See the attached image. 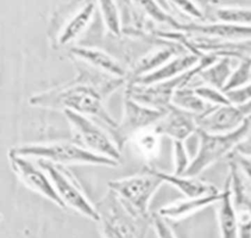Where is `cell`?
<instances>
[{
	"label": "cell",
	"instance_id": "14",
	"mask_svg": "<svg viewBox=\"0 0 251 238\" xmlns=\"http://www.w3.org/2000/svg\"><path fill=\"white\" fill-rule=\"evenodd\" d=\"M203 54H182L172 58L156 71L145 74L134 80H130V83L139 85H152L155 83L167 81L176 78L187 71L193 69L201 60Z\"/></svg>",
	"mask_w": 251,
	"mask_h": 238
},
{
	"label": "cell",
	"instance_id": "34",
	"mask_svg": "<svg viewBox=\"0 0 251 238\" xmlns=\"http://www.w3.org/2000/svg\"><path fill=\"white\" fill-rule=\"evenodd\" d=\"M234 152L251 158V134H248L234 149Z\"/></svg>",
	"mask_w": 251,
	"mask_h": 238
},
{
	"label": "cell",
	"instance_id": "33",
	"mask_svg": "<svg viewBox=\"0 0 251 238\" xmlns=\"http://www.w3.org/2000/svg\"><path fill=\"white\" fill-rule=\"evenodd\" d=\"M174 4L184 14H186L187 16H190L194 19H198L201 20L204 18V15L202 13V11L191 1H184V0H180V1H174Z\"/></svg>",
	"mask_w": 251,
	"mask_h": 238
},
{
	"label": "cell",
	"instance_id": "32",
	"mask_svg": "<svg viewBox=\"0 0 251 238\" xmlns=\"http://www.w3.org/2000/svg\"><path fill=\"white\" fill-rule=\"evenodd\" d=\"M226 95L229 102L234 105H241L251 101V81L239 89L226 92Z\"/></svg>",
	"mask_w": 251,
	"mask_h": 238
},
{
	"label": "cell",
	"instance_id": "27",
	"mask_svg": "<svg viewBox=\"0 0 251 238\" xmlns=\"http://www.w3.org/2000/svg\"><path fill=\"white\" fill-rule=\"evenodd\" d=\"M196 95L212 106H226L231 104L226 93L212 86L203 84L193 88Z\"/></svg>",
	"mask_w": 251,
	"mask_h": 238
},
{
	"label": "cell",
	"instance_id": "17",
	"mask_svg": "<svg viewBox=\"0 0 251 238\" xmlns=\"http://www.w3.org/2000/svg\"><path fill=\"white\" fill-rule=\"evenodd\" d=\"M222 195L223 192L221 191L220 194L213 196H205L199 198H184L162 207L158 211V214L166 219L179 220L195 214L196 212L210 205L217 204L221 200Z\"/></svg>",
	"mask_w": 251,
	"mask_h": 238
},
{
	"label": "cell",
	"instance_id": "19",
	"mask_svg": "<svg viewBox=\"0 0 251 238\" xmlns=\"http://www.w3.org/2000/svg\"><path fill=\"white\" fill-rule=\"evenodd\" d=\"M95 11V4L88 2L83 5L67 23L59 35V44L67 45L77 38L88 26Z\"/></svg>",
	"mask_w": 251,
	"mask_h": 238
},
{
	"label": "cell",
	"instance_id": "11",
	"mask_svg": "<svg viewBox=\"0 0 251 238\" xmlns=\"http://www.w3.org/2000/svg\"><path fill=\"white\" fill-rule=\"evenodd\" d=\"M8 158L12 170L27 188L40 194L59 208H67L57 194L50 177L43 168L39 166H35L28 160V158L15 154L11 150L8 153Z\"/></svg>",
	"mask_w": 251,
	"mask_h": 238
},
{
	"label": "cell",
	"instance_id": "8",
	"mask_svg": "<svg viewBox=\"0 0 251 238\" xmlns=\"http://www.w3.org/2000/svg\"><path fill=\"white\" fill-rule=\"evenodd\" d=\"M167 112V111H166ZM146 105H143L127 96L124 99V114L118 126L110 130L115 144L120 150L131 137H135L148 127H154L166 114Z\"/></svg>",
	"mask_w": 251,
	"mask_h": 238
},
{
	"label": "cell",
	"instance_id": "9",
	"mask_svg": "<svg viewBox=\"0 0 251 238\" xmlns=\"http://www.w3.org/2000/svg\"><path fill=\"white\" fill-rule=\"evenodd\" d=\"M80 146L88 151L120 163L121 150L101 127L90 119L70 110L63 111Z\"/></svg>",
	"mask_w": 251,
	"mask_h": 238
},
{
	"label": "cell",
	"instance_id": "4",
	"mask_svg": "<svg viewBox=\"0 0 251 238\" xmlns=\"http://www.w3.org/2000/svg\"><path fill=\"white\" fill-rule=\"evenodd\" d=\"M219 58L220 57L214 54L205 53L200 62L193 69L167 81L152 85H139L129 82L126 86L125 96H127L143 105L166 112L172 106L174 94L178 89L187 87L189 82L197 76L202 70L214 64Z\"/></svg>",
	"mask_w": 251,
	"mask_h": 238
},
{
	"label": "cell",
	"instance_id": "5",
	"mask_svg": "<svg viewBox=\"0 0 251 238\" xmlns=\"http://www.w3.org/2000/svg\"><path fill=\"white\" fill-rule=\"evenodd\" d=\"M251 126V118L234 131L228 133H209L198 129L196 134L199 138V146L196 156L191 160L185 176H197L207 167L220 161L226 156H229L236 146L247 137Z\"/></svg>",
	"mask_w": 251,
	"mask_h": 238
},
{
	"label": "cell",
	"instance_id": "23",
	"mask_svg": "<svg viewBox=\"0 0 251 238\" xmlns=\"http://www.w3.org/2000/svg\"><path fill=\"white\" fill-rule=\"evenodd\" d=\"M214 15L221 23L251 25V8L249 7H218L215 9Z\"/></svg>",
	"mask_w": 251,
	"mask_h": 238
},
{
	"label": "cell",
	"instance_id": "12",
	"mask_svg": "<svg viewBox=\"0 0 251 238\" xmlns=\"http://www.w3.org/2000/svg\"><path fill=\"white\" fill-rule=\"evenodd\" d=\"M160 136H168L174 141H183L198 130L196 116L172 105L164 117L152 127Z\"/></svg>",
	"mask_w": 251,
	"mask_h": 238
},
{
	"label": "cell",
	"instance_id": "16",
	"mask_svg": "<svg viewBox=\"0 0 251 238\" xmlns=\"http://www.w3.org/2000/svg\"><path fill=\"white\" fill-rule=\"evenodd\" d=\"M70 52L74 57L116 78L124 79L126 75V71L123 66L105 51L91 47L74 46L70 49Z\"/></svg>",
	"mask_w": 251,
	"mask_h": 238
},
{
	"label": "cell",
	"instance_id": "29",
	"mask_svg": "<svg viewBox=\"0 0 251 238\" xmlns=\"http://www.w3.org/2000/svg\"><path fill=\"white\" fill-rule=\"evenodd\" d=\"M141 5L143 6V8L145 9V11L156 21L159 22H164L167 24H170L173 27L175 28H178L180 23H178L177 21H176L174 18H172L171 16H169L168 14H166L164 12L163 9H161L156 2L154 1H141L140 2Z\"/></svg>",
	"mask_w": 251,
	"mask_h": 238
},
{
	"label": "cell",
	"instance_id": "21",
	"mask_svg": "<svg viewBox=\"0 0 251 238\" xmlns=\"http://www.w3.org/2000/svg\"><path fill=\"white\" fill-rule=\"evenodd\" d=\"M172 105L196 117L207 113L212 107H214L202 100L198 95H196L194 89L188 86L178 89L174 94Z\"/></svg>",
	"mask_w": 251,
	"mask_h": 238
},
{
	"label": "cell",
	"instance_id": "28",
	"mask_svg": "<svg viewBox=\"0 0 251 238\" xmlns=\"http://www.w3.org/2000/svg\"><path fill=\"white\" fill-rule=\"evenodd\" d=\"M173 144V159L175 167L174 173L176 175H182L189 167L191 160L189 159L183 141H174Z\"/></svg>",
	"mask_w": 251,
	"mask_h": 238
},
{
	"label": "cell",
	"instance_id": "6",
	"mask_svg": "<svg viewBox=\"0 0 251 238\" xmlns=\"http://www.w3.org/2000/svg\"><path fill=\"white\" fill-rule=\"evenodd\" d=\"M164 181L149 167L143 172L108 182V187L135 214L149 217V204Z\"/></svg>",
	"mask_w": 251,
	"mask_h": 238
},
{
	"label": "cell",
	"instance_id": "24",
	"mask_svg": "<svg viewBox=\"0 0 251 238\" xmlns=\"http://www.w3.org/2000/svg\"><path fill=\"white\" fill-rule=\"evenodd\" d=\"M98 3L105 27L113 35L120 36L122 33V24L116 2L112 0H101Z\"/></svg>",
	"mask_w": 251,
	"mask_h": 238
},
{
	"label": "cell",
	"instance_id": "31",
	"mask_svg": "<svg viewBox=\"0 0 251 238\" xmlns=\"http://www.w3.org/2000/svg\"><path fill=\"white\" fill-rule=\"evenodd\" d=\"M228 160H231L236 164L242 175L244 176L248 184L251 186V158L240 155L233 151L228 156Z\"/></svg>",
	"mask_w": 251,
	"mask_h": 238
},
{
	"label": "cell",
	"instance_id": "26",
	"mask_svg": "<svg viewBox=\"0 0 251 238\" xmlns=\"http://www.w3.org/2000/svg\"><path fill=\"white\" fill-rule=\"evenodd\" d=\"M136 147L138 152L147 159L156 157L160 148V135H158L153 128L151 130H144L136 136Z\"/></svg>",
	"mask_w": 251,
	"mask_h": 238
},
{
	"label": "cell",
	"instance_id": "20",
	"mask_svg": "<svg viewBox=\"0 0 251 238\" xmlns=\"http://www.w3.org/2000/svg\"><path fill=\"white\" fill-rule=\"evenodd\" d=\"M232 60L229 57H220L214 64L202 70L197 76L204 84L223 91L234 69Z\"/></svg>",
	"mask_w": 251,
	"mask_h": 238
},
{
	"label": "cell",
	"instance_id": "22",
	"mask_svg": "<svg viewBox=\"0 0 251 238\" xmlns=\"http://www.w3.org/2000/svg\"><path fill=\"white\" fill-rule=\"evenodd\" d=\"M175 56L176 51L174 47H164L148 54L144 58L140 59V61L134 67L131 74V80L156 71Z\"/></svg>",
	"mask_w": 251,
	"mask_h": 238
},
{
	"label": "cell",
	"instance_id": "18",
	"mask_svg": "<svg viewBox=\"0 0 251 238\" xmlns=\"http://www.w3.org/2000/svg\"><path fill=\"white\" fill-rule=\"evenodd\" d=\"M222 192V198L217 203V217L220 238H239L237 216L231 200L228 177L226 180L225 187Z\"/></svg>",
	"mask_w": 251,
	"mask_h": 238
},
{
	"label": "cell",
	"instance_id": "10",
	"mask_svg": "<svg viewBox=\"0 0 251 238\" xmlns=\"http://www.w3.org/2000/svg\"><path fill=\"white\" fill-rule=\"evenodd\" d=\"M251 118V101L234 105L214 106L207 113L196 117L198 129L209 133H228L239 128Z\"/></svg>",
	"mask_w": 251,
	"mask_h": 238
},
{
	"label": "cell",
	"instance_id": "7",
	"mask_svg": "<svg viewBox=\"0 0 251 238\" xmlns=\"http://www.w3.org/2000/svg\"><path fill=\"white\" fill-rule=\"evenodd\" d=\"M37 164L48 174L57 194L67 208L75 210L91 220L98 221L99 215L95 206L90 203L78 181L70 170L63 167V166L44 160H38Z\"/></svg>",
	"mask_w": 251,
	"mask_h": 238
},
{
	"label": "cell",
	"instance_id": "1",
	"mask_svg": "<svg viewBox=\"0 0 251 238\" xmlns=\"http://www.w3.org/2000/svg\"><path fill=\"white\" fill-rule=\"evenodd\" d=\"M29 104L53 110H70L85 117H92L110 130L118 126V122L107 111L101 92L89 83L76 82L35 94L29 98Z\"/></svg>",
	"mask_w": 251,
	"mask_h": 238
},
{
	"label": "cell",
	"instance_id": "25",
	"mask_svg": "<svg viewBox=\"0 0 251 238\" xmlns=\"http://www.w3.org/2000/svg\"><path fill=\"white\" fill-rule=\"evenodd\" d=\"M251 81V56L239 60L238 65L233 69V71L223 89V92H229L239 89Z\"/></svg>",
	"mask_w": 251,
	"mask_h": 238
},
{
	"label": "cell",
	"instance_id": "3",
	"mask_svg": "<svg viewBox=\"0 0 251 238\" xmlns=\"http://www.w3.org/2000/svg\"><path fill=\"white\" fill-rule=\"evenodd\" d=\"M15 154L25 158H37L55 165H95L110 167L119 166V162L94 154L77 143L53 142L28 144L10 149Z\"/></svg>",
	"mask_w": 251,
	"mask_h": 238
},
{
	"label": "cell",
	"instance_id": "2",
	"mask_svg": "<svg viewBox=\"0 0 251 238\" xmlns=\"http://www.w3.org/2000/svg\"><path fill=\"white\" fill-rule=\"evenodd\" d=\"M94 206L102 238H146L151 216L135 214L110 189Z\"/></svg>",
	"mask_w": 251,
	"mask_h": 238
},
{
	"label": "cell",
	"instance_id": "15",
	"mask_svg": "<svg viewBox=\"0 0 251 238\" xmlns=\"http://www.w3.org/2000/svg\"><path fill=\"white\" fill-rule=\"evenodd\" d=\"M153 173L159 176L164 183H168L176 188L185 198H199L205 196L218 195L221 191L212 183L197 178L196 176L176 175L168 173L155 167H150Z\"/></svg>",
	"mask_w": 251,
	"mask_h": 238
},
{
	"label": "cell",
	"instance_id": "30",
	"mask_svg": "<svg viewBox=\"0 0 251 238\" xmlns=\"http://www.w3.org/2000/svg\"><path fill=\"white\" fill-rule=\"evenodd\" d=\"M151 219L152 226L155 229L157 238H176L167 219L161 216L158 213H153L151 214Z\"/></svg>",
	"mask_w": 251,
	"mask_h": 238
},
{
	"label": "cell",
	"instance_id": "13",
	"mask_svg": "<svg viewBox=\"0 0 251 238\" xmlns=\"http://www.w3.org/2000/svg\"><path fill=\"white\" fill-rule=\"evenodd\" d=\"M179 31L200 34L203 37L229 41H251V25H240L221 22L180 24Z\"/></svg>",
	"mask_w": 251,
	"mask_h": 238
}]
</instances>
